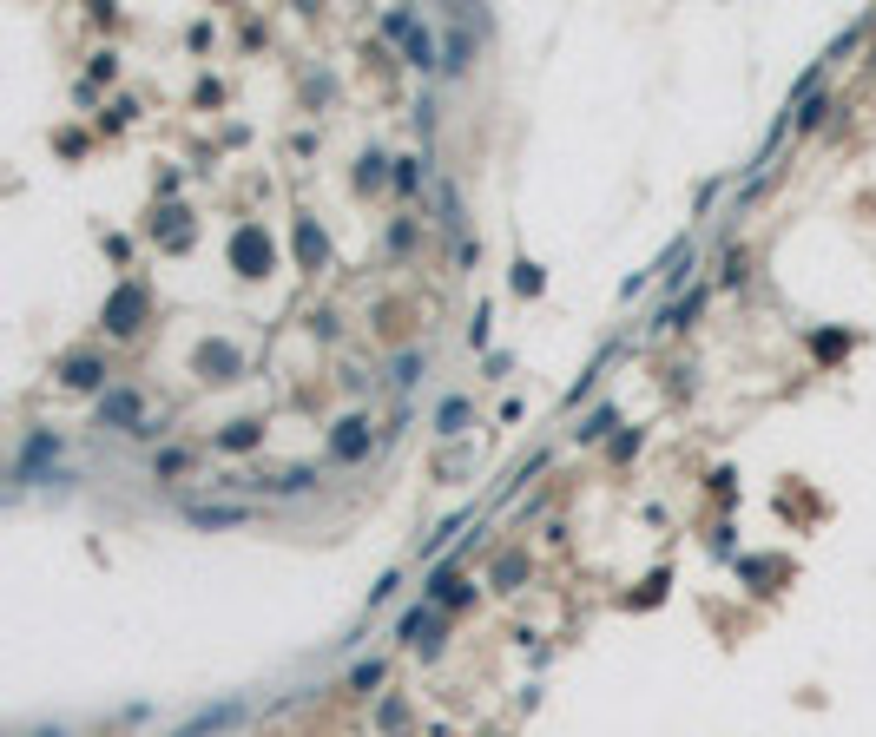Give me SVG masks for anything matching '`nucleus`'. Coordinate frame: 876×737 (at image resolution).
Instances as JSON below:
<instances>
[{
    "label": "nucleus",
    "instance_id": "obj_10",
    "mask_svg": "<svg viewBox=\"0 0 876 737\" xmlns=\"http://www.w3.org/2000/svg\"><path fill=\"white\" fill-rule=\"evenodd\" d=\"M257 441V422H231V435H224V448H251Z\"/></svg>",
    "mask_w": 876,
    "mask_h": 737
},
{
    "label": "nucleus",
    "instance_id": "obj_6",
    "mask_svg": "<svg viewBox=\"0 0 876 737\" xmlns=\"http://www.w3.org/2000/svg\"><path fill=\"white\" fill-rule=\"evenodd\" d=\"M198 527H238V520H251V507H192Z\"/></svg>",
    "mask_w": 876,
    "mask_h": 737
},
{
    "label": "nucleus",
    "instance_id": "obj_5",
    "mask_svg": "<svg viewBox=\"0 0 876 737\" xmlns=\"http://www.w3.org/2000/svg\"><path fill=\"white\" fill-rule=\"evenodd\" d=\"M369 448V422L363 415H350V422H343V435H336V461H356Z\"/></svg>",
    "mask_w": 876,
    "mask_h": 737
},
{
    "label": "nucleus",
    "instance_id": "obj_4",
    "mask_svg": "<svg viewBox=\"0 0 876 737\" xmlns=\"http://www.w3.org/2000/svg\"><path fill=\"white\" fill-rule=\"evenodd\" d=\"M139 310H145V297H139V290H119V297H112V330H119V336H132V330H139Z\"/></svg>",
    "mask_w": 876,
    "mask_h": 737
},
{
    "label": "nucleus",
    "instance_id": "obj_11",
    "mask_svg": "<svg viewBox=\"0 0 876 737\" xmlns=\"http://www.w3.org/2000/svg\"><path fill=\"white\" fill-rule=\"evenodd\" d=\"M514 580H521V553H508V560L494 566V586H514Z\"/></svg>",
    "mask_w": 876,
    "mask_h": 737
},
{
    "label": "nucleus",
    "instance_id": "obj_7",
    "mask_svg": "<svg viewBox=\"0 0 876 737\" xmlns=\"http://www.w3.org/2000/svg\"><path fill=\"white\" fill-rule=\"evenodd\" d=\"M99 376H106V369H99L93 356H73V362H66V382H73V389H93Z\"/></svg>",
    "mask_w": 876,
    "mask_h": 737
},
{
    "label": "nucleus",
    "instance_id": "obj_1",
    "mask_svg": "<svg viewBox=\"0 0 876 737\" xmlns=\"http://www.w3.org/2000/svg\"><path fill=\"white\" fill-rule=\"evenodd\" d=\"M231 257H238V270H244V277H264V264H271V237H264V231H238Z\"/></svg>",
    "mask_w": 876,
    "mask_h": 737
},
{
    "label": "nucleus",
    "instance_id": "obj_9",
    "mask_svg": "<svg viewBox=\"0 0 876 737\" xmlns=\"http://www.w3.org/2000/svg\"><path fill=\"white\" fill-rule=\"evenodd\" d=\"M409 60H415V66H435V40H429V33L409 27Z\"/></svg>",
    "mask_w": 876,
    "mask_h": 737
},
{
    "label": "nucleus",
    "instance_id": "obj_3",
    "mask_svg": "<svg viewBox=\"0 0 876 737\" xmlns=\"http://www.w3.org/2000/svg\"><path fill=\"white\" fill-rule=\"evenodd\" d=\"M402 639H409L415 652H435V645H442V619H435V612H409V619H402Z\"/></svg>",
    "mask_w": 876,
    "mask_h": 737
},
{
    "label": "nucleus",
    "instance_id": "obj_2",
    "mask_svg": "<svg viewBox=\"0 0 876 737\" xmlns=\"http://www.w3.org/2000/svg\"><path fill=\"white\" fill-rule=\"evenodd\" d=\"M99 422H112V428H132V435H145L139 428V395H106V402H99Z\"/></svg>",
    "mask_w": 876,
    "mask_h": 737
},
{
    "label": "nucleus",
    "instance_id": "obj_8",
    "mask_svg": "<svg viewBox=\"0 0 876 737\" xmlns=\"http://www.w3.org/2000/svg\"><path fill=\"white\" fill-rule=\"evenodd\" d=\"M198 369H205V376H211V369H218V382H224V376H231V369H238V356H231V349H224V343H218V349H198Z\"/></svg>",
    "mask_w": 876,
    "mask_h": 737
}]
</instances>
